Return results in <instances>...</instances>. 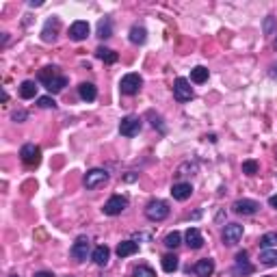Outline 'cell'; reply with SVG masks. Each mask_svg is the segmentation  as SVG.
Returning a JSON list of instances; mask_svg holds the SVG:
<instances>
[{"label":"cell","mask_w":277,"mask_h":277,"mask_svg":"<svg viewBox=\"0 0 277 277\" xmlns=\"http://www.w3.org/2000/svg\"><path fill=\"white\" fill-rule=\"evenodd\" d=\"M39 83H44L50 93H61L67 87V76L59 74V67H44L39 72Z\"/></svg>","instance_id":"6da1fadb"},{"label":"cell","mask_w":277,"mask_h":277,"mask_svg":"<svg viewBox=\"0 0 277 277\" xmlns=\"http://www.w3.org/2000/svg\"><path fill=\"white\" fill-rule=\"evenodd\" d=\"M145 217L150 219V221H165L169 217V206L162 199H152L148 206H145Z\"/></svg>","instance_id":"7a4b0ae2"},{"label":"cell","mask_w":277,"mask_h":277,"mask_svg":"<svg viewBox=\"0 0 277 277\" xmlns=\"http://www.w3.org/2000/svg\"><path fill=\"white\" fill-rule=\"evenodd\" d=\"M20 158L24 165L37 167L39 160H42V150H39V145H35V143H26V145H22V150H20Z\"/></svg>","instance_id":"3957f363"},{"label":"cell","mask_w":277,"mask_h":277,"mask_svg":"<svg viewBox=\"0 0 277 277\" xmlns=\"http://www.w3.org/2000/svg\"><path fill=\"white\" fill-rule=\"evenodd\" d=\"M174 97L178 102H191L193 100V87H191V83L186 78H176V83H174Z\"/></svg>","instance_id":"277c9868"},{"label":"cell","mask_w":277,"mask_h":277,"mask_svg":"<svg viewBox=\"0 0 277 277\" xmlns=\"http://www.w3.org/2000/svg\"><path fill=\"white\" fill-rule=\"evenodd\" d=\"M89 251H91V240H89L87 236H78L74 240V245H72V249H70V254L74 260H78V262H85Z\"/></svg>","instance_id":"5b68a950"},{"label":"cell","mask_w":277,"mask_h":277,"mask_svg":"<svg viewBox=\"0 0 277 277\" xmlns=\"http://www.w3.org/2000/svg\"><path fill=\"white\" fill-rule=\"evenodd\" d=\"M141 85H143V78L138 74H126L124 78H121L119 89H121V93L124 95H134V93H138Z\"/></svg>","instance_id":"8992f818"},{"label":"cell","mask_w":277,"mask_h":277,"mask_svg":"<svg viewBox=\"0 0 277 277\" xmlns=\"http://www.w3.org/2000/svg\"><path fill=\"white\" fill-rule=\"evenodd\" d=\"M128 208V199L126 197H121V195H113V197L104 203V215H109V217H117L121 215L124 210Z\"/></svg>","instance_id":"52a82bcc"},{"label":"cell","mask_w":277,"mask_h":277,"mask_svg":"<svg viewBox=\"0 0 277 277\" xmlns=\"http://www.w3.org/2000/svg\"><path fill=\"white\" fill-rule=\"evenodd\" d=\"M109 182V171L107 169H91L85 176V186L87 189H97V186Z\"/></svg>","instance_id":"ba28073f"},{"label":"cell","mask_w":277,"mask_h":277,"mask_svg":"<svg viewBox=\"0 0 277 277\" xmlns=\"http://www.w3.org/2000/svg\"><path fill=\"white\" fill-rule=\"evenodd\" d=\"M119 132L124 136H136L141 132V119L134 117V115H128L119 121Z\"/></svg>","instance_id":"9c48e42d"},{"label":"cell","mask_w":277,"mask_h":277,"mask_svg":"<svg viewBox=\"0 0 277 277\" xmlns=\"http://www.w3.org/2000/svg\"><path fill=\"white\" fill-rule=\"evenodd\" d=\"M234 213L236 215H243V217H251V215H256L258 210H260V203L256 199H238V201H234Z\"/></svg>","instance_id":"30bf717a"},{"label":"cell","mask_w":277,"mask_h":277,"mask_svg":"<svg viewBox=\"0 0 277 277\" xmlns=\"http://www.w3.org/2000/svg\"><path fill=\"white\" fill-rule=\"evenodd\" d=\"M243 225L240 223H227L225 225V230H223V243L225 245H236V243H238L240 238H243Z\"/></svg>","instance_id":"8fae6325"},{"label":"cell","mask_w":277,"mask_h":277,"mask_svg":"<svg viewBox=\"0 0 277 277\" xmlns=\"http://www.w3.org/2000/svg\"><path fill=\"white\" fill-rule=\"evenodd\" d=\"M193 273L197 277H210L215 273V260L213 258H201L193 264Z\"/></svg>","instance_id":"7c38bea8"},{"label":"cell","mask_w":277,"mask_h":277,"mask_svg":"<svg viewBox=\"0 0 277 277\" xmlns=\"http://www.w3.org/2000/svg\"><path fill=\"white\" fill-rule=\"evenodd\" d=\"M234 273H236V275H243V277L254 273V264H249V262H247V251H238V254H236Z\"/></svg>","instance_id":"4fadbf2b"},{"label":"cell","mask_w":277,"mask_h":277,"mask_svg":"<svg viewBox=\"0 0 277 277\" xmlns=\"http://www.w3.org/2000/svg\"><path fill=\"white\" fill-rule=\"evenodd\" d=\"M171 195H174V199H178V201H186L193 195L191 182H178V184H174V186H171Z\"/></svg>","instance_id":"5bb4252c"},{"label":"cell","mask_w":277,"mask_h":277,"mask_svg":"<svg viewBox=\"0 0 277 277\" xmlns=\"http://www.w3.org/2000/svg\"><path fill=\"white\" fill-rule=\"evenodd\" d=\"M89 37V24L78 20L70 26V39H74V42H83V39Z\"/></svg>","instance_id":"9a60e30c"},{"label":"cell","mask_w":277,"mask_h":277,"mask_svg":"<svg viewBox=\"0 0 277 277\" xmlns=\"http://www.w3.org/2000/svg\"><path fill=\"white\" fill-rule=\"evenodd\" d=\"M59 26H61V22H59V18H50L46 22V26H44V30H42V39L46 44H50V42H54L56 39V32H59Z\"/></svg>","instance_id":"2e32d148"},{"label":"cell","mask_w":277,"mask_h":277,"mask_svg":"<svg viewBox=\"0 0 277 277\" xmlns=\"http://www.w3.org/2000/svg\"><path fill=\"white\" fill-rule=\"evenodd\" d=\"M184 238H186V245H189L191 249H201L203 247V236L201 232L197 230V227H189L184 234Z\"/></svg>","instance_id":"e0dca14e"},{"label":"cell","mask_w":277,"mask_h":277,"mask_svg":"<svg viewBox=\"0 0 277 277\" xmlns=\"http://www.w3.org/2000/svg\"><path fill=\"white\" fill-rule=\"evenodd\" d=\"M78 95H80V100H85V102H93L97 97V87L93 83H80L78 85Z\"/></svg>","instance_id":"ac0fdd59"},{"label":"cell","mask_w":277,"mask_h":277,"mask_svg":"<svg viewBox=\"0 0 277 277\" xmlns=\"http://www.w3.org/2000/svg\"><path fill=\"white\" fill-rule=\"evenodd\" d=\"M109 258H111V249L107 245H97L93 249V254H91V260H93L97 266H104V264L109 262Z\"/></svg>","instance_id":"d6986e66"},{"label":"cell","mask_w":277,"mask_h":277,"mask_svg":"<svg viewBox=\"0 0 277 277\" xmlns=\"http://www.w3.org/2000/svg\"><path fill=\"white\" fill-rule=\"evenodd\" d=\"M136 251H138V243L124 240V243H119V247H117V256L119 258H128V256H134Z\"/></svg>","instance_id":"ffe728a7"},{"label":"cell","mask_w":277,"mask_h":277,"mask_svg":"<svg viewBox=\"0 0 277 277\" xmlns=\"http://www.w3.org/2000/svg\"><path fill=\"white\" fill-rule=\"evenodd\" d=\"M97 37L100 39L113 37V20L111 18H102L100 22H97Z\"/></svg>","instance_id":"44dd1931"},{"label":"cell","mask_w":277,"mask_h":277,"mask_svg":"<svg viewBox=\"0 0 277 277\" xmlns=\"http://www.w3.org/2000/svg\"><path fill=\"white\" fill-rule=\"evenodd\" d=\"M95 56H97L100 61L109 63V65H111V63H117V59H119L115 50H111V48H104V46L97 48V50H95Z\"/></svg>","instance_id":"7402d4cb"},{"label":"cell","mask_w":277,"mask_h":277,"mask_svg":"<svg viewBox=\"0 0 277 277\" xmlns=\"http://www.w3.org/2000/svg\"><path fill=\"white\" fill-rule=\"evenodd\" d=\"M178 266H180V260H178L176 254L162 256V271H165V273H176Z\"/></svg>","instance_id":"603a6c76"},{"label":"cell","mask_w":277,"mask_h":277,"mask_svg":"<svg viewBox=\"0 0 277 277\" xmlns=\"http://www.w3.org/2000/svg\"><path fill=\"white\" fill-rule=\"evenodd\" d=\"M145 39H148V30H145L143 26H136V24H134V26L130 28V42L138 46V44H145Z\"/></svg>","instance_id":"cb8c5ba5"},{"label":"cell","mask_w":277,"mask_h":277,"mask_svg":"<svg viewBox=\"0 0 277 277\" xmlns=\"http://www.w3.org/2000/svg\"><path fill=\"white\" fill-rule=\"evenodd\" d=\"M260 262L264 266H277V249H262L260 251Z\"/></svg>","instance_id":"d4e9b609"},{"label":"cell","mask_w":277,"mask_h":277,"mask_svg":"<svg viewBox=\"0 0 277 277\" xmlns=\"http://www.w3.org/2000/svg\"><path fill=\"white\" fill-rule=\"evenodd\" d=\"M208 76H210V74H208V70L203 67V65H197V67H193V70H191V80H193L195 85L206 83Z\"/></svg>","instance_id":"484cf974"},{"label":"cell","mask_w":277,"mask_h":277,"mask_svg":"<svg viewBox=\"0 0 277 277\" xmlns=\"http://www.w3.org/2000/svg\"><path fill=\"white\" fill-rule=\"evenodd\" d=\"M20 95L24 97V100H30V97L37 95V85L32 83V80H24V83L20 85Z\"/></svg>","instance_id":"4316f807"},{"label":"cell","mask_w":277,"mask_h":277,"mask_svg":"<svg viewBox=\"0 0 277 277\" xmlns=\"http://www.w3.org/2000/svg\"><path fill=\"white\" fill-rule=\"evenodd\" d=\"M277 247V232H266L260 238V249H275Z\"/></svg>","instance_id":"83f0119b"},{"label":"cell","mask_w":277,"mask_h":277,"mask_svg":"<svg viewBox=\"0 0 277 277\" xmlns=\"http://www.w3.org/2000/svg\"><path fill=\"white\" fill-rule=\"evenodd\" d=\"M182 245V236L180 232H169L165 236V247L167 249H176V247H180Z\"/></svg>","instance_id":"f1b7e54d"},{"label":"cell","mask_w":277,"mask_h":277,"mask_svg":"<svg viewBox=\"0 0 277 277\" xmlns=\"http://www.w3.org/2000/svg\"><path fill=\"white\" fill-rule=\"evenodd\" d=\"M258 169H260V165L256 160H245V162H243V174H247V176H256Z\"/></svg>","instance_id":"f546056e"},{"label":"cell","mask_w":277,"mask_h":277,"mask_svg":"<svg viewBox=\"0 0 277 277\" xmlns=\"http://www.w3.org/2000/svg\"><path fill=\"white\" fill-rule=\"evenodd\" d=\"M134 277H156V273H154V268H152V266L141 264V266H136V268H134Z\"/></svg>","instance_id":"4dcf8cb0"},{"label":"cell","mask_w":277,"mask_h":277,"mask_svg":"<svg viewBox=\"0 0 277 277\" xmlns=\"http://www.w3.org/2000/svg\"><path fill=\"white\" fill-rule=\"evenodd\" d=\"M37 107L39 109H56V102L50 95H44V97H37Z\"/></svg>","instance_id":"1f68e13d"},{"label":"cell","mask_w":277,"mask_h":277,"mask_svg":"<svg viewBox=\"0 0 277 277\" xmlns=\"http://www.w3.org/2000/svg\"><path fill=\"white\" fill-rule=\"evenodd\" d=\"M11 119L15 121V124H22V121H26V119H28V113H26V111H22V109H18V111H13V113H11Z\"/></svg>","instance_id":"d6a6232c"},{"label":"cell","mask_w":277,"mask_h":277,"mask_svg":"<svg viewBox=\"0 0 277 277\" xmlns=\"http://www.w3.org/2000/svg\"><path fill=\"white\" fill-rule=\"evenodd\" d=\"M148 115H150V117L154 119V121H152V126H154V128H156V126H158V130H160V132H167V128H165V126H162V119H160L158 115H156V117H154V113H152V111L148 113Z\"/></svg>","instance_id":"836d02e7"},{"label":"cell","mask_w":277,"mask_h":277,"mask_svg":"<svg viewBox=\"0 0 277 277\" xmlns=\"http://www.w3.org/2000/svg\"><path fill=\"white\" fill-rule=\"evenodd\" d=\"M273 15H268V18H266V22H264V32H266V35H271V32H273Z\"/></svg>","instance_id":"e575fe53"},{"label":"cell","mask_w":277,"mask_h":277,"mask_svg":"<svg viewBox=\"0 0 277 277\" xmlns=\"http://www.w3.org/2000/svg\"><path fill=\"white\" fill-rule=\"evenodd\" d=\"M136 178H138V176L134 174V171H130V174H128V176L124 178V180H126V182H134V180H136Z\"/></svg>","instance_id":"d590c367"},{"label":"cell","mask_w":277,"mask_h":277,"mask_svg":"<svg viewBox=\"0 0 277 277\" xmlns=\"http://www.w3.org/2000/svg\"><path fill=\"white\" fill-rule=\"evenodd\" d=\"M268 206H271V208H277V195H273V197H268Z\"/></svg>","instance_id":"8d00e7d4"},{"label":"cell","mask_w":277,"mask_h":277,"mask_svg":"<svg viewBox=\"0 0 277 277\" xmlns=\"http://www.w3.org/2000/svg\"><path fill=\"white\" fill-rule=\"evenodd\" d=\"M32 277H54L52 273H48V271H39V273H35Z\"/></svg>","instance_id":"74e56055"},{"label":"cell","mask_w":277,"mask_h":277,"mask_svg":"<svg viewBox=\"0 0 277 277\" xmlns=\"http://www.w3.org/2000/svg\"><path fill=\"white\" fill-rule=\"evenodd\" d=\"M271 76H273V78H275V80H277V65H275V67H273V70H271Z\"/></svg>","instance_id":"f35d334b"},{"label":"cell","mask_w":277,"mask_h":277,"mask_svg":"<svg viewBox=\"0 0 277 277\" xmlns=\"http://www.w3.org/2000/svg\"><path fill=\"white\" fill-rule=\"evenodd\" d=\"M9 277H18V275H9Z\"/></svg>","instance_id":"ab89813d"},{"label":"cell","mask_w":277,"mask_h":277,"mask_svg":"<svg viewBox=\"0 0 277 277\" xmlns=\"http://www.w3.org/2000/svg\"><path fill=\"white\" fill-rule=\"evenodd\" d=\"M266 277H273V275H266Z\"/></svg>","instance_id":"60d3db41"},{"label":"cell","mask_w":277,"mask_h":277,"mask_svg":"<svg viewBox=\"0 0 277 277\" xmlns=\"http://www.w3.org/2000/svg\"><path fill=\"white\" fill-rule=\"evenodd\" d=\"M275 48H277V42H275Z\"/></svg>","instance_id":"b9f144b4"}]
</instances>
